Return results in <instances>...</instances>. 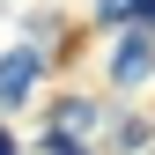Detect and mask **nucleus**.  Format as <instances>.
<instances>
[{"instance_id": "f257e3e1", "label": "nucleus", "mask_w": 155, "mask_h": 155, "mask_svg": "<svg viewBox=\"0 0 155 155\" xmlns=\"http://www.w3.org/2000/svg\"><path fill=\"white\" fill-rule=\"evenodd\" d=\"M148 74H155V30L140 22V30L118 37V52H111V81H118V89H140Z\"/></svg>"}, {"instance_id": "f03ea898", "label": "nucleus", "mask_w": 155, "mask_h": 155, "mask_svg": "<svg viewBox=\"0 0 155 155\" xmlns=\"http://www.w3.org/2000/svg\"><path fill=\"white\" fill-rule=\"evenodd\" d=\"M37 74H45V59H37V52H8V59H0V111H15V104H22Z\"/></svg>"}, {"instance_id": "423d86ee", "label": "nucleus", "mask_w": 155, "mask_h": 155, "mask_svg": "<svg viewBox=\"0 0 155 155\" xmlns=\"http://www.w3.org/2000/svg\"><path fill=\"white\" fill-rule=\"evenodd\" d=\"M67 155H89V148H67Z\"/></svg>"}, {"instance_id": "39448f33", "label": "nucleus", "mask_w": 155, "mask_h": 155, "mask_svg": "<svg viewBox=\"0 0 155 155\" xmlns=\"http://www.w3.org/2000/svg\"><path fill=\"white\" fill-rule=\"evenodd\" d=\"M0 155H15V133H8V126H0Z\"/></svg>"}, {"instance_id": "7ed1b4c3", "label": "nucleus", "mask_w": 155, "mask_h": 155, "mask_svg": "<svg viewBox=\"0 0 155 155\" xmlns=\"http://www.w3.org/2000/svg\"><path fill=\"white\" fill-rule=\"evenodd\" d=\"M59 133H96V104L67 96V104H59Z\"/></svg>"}, {"instance_id": "20e7f679", "label": "nucleus", "mask_w": 155, "mask_h": 155, "mask_svg": "<svg viewBox=\"0 0 155 155\" xmlns=\"http://www.w3.org/2000/svg\"><path fill=\"white\" fill-rule=\"evenodd\" d=\"M126 15H133V22H148V30H155V0H126Z\"/></svg>"}]
</instances>
